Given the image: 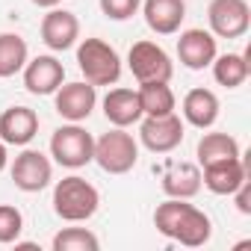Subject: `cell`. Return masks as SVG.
Here are the masks:
<instances>
[{"instance_id": "1", "label": "cell", "mask_w": 251, "mask_h": 251, "mask_svg": "<svg viewBox=\"0 0 251 251\" xmlns=\"http://www.w3.org/2000/svg\"><path fill=\"white\" fill-rule=\"evenodd\" d=\"M154 225L163 236H169L186 248H198V245L210 242V236H213V225H210L207 213L198 210L195 204H186V198L163 201L154 213Z\"/></svg>"}, {"instance_id": "2", "label": "cell", "mask_w": 251, "mask_h": 251, "mask_svg": "<svg viewBox=\"0 0 251 251\" xmlns=\"http://www.w3.org/2000/svg\"><path fill=\"white\" fill-rule=\"evenodd\" d=\"M100 195L86 177H62L53 186V213L65 222H86L98 213Z\"/></svg>"}, {"instance_id": "3", "label": "cell", "mask_w": 251, "mask_h": 251, "mask_svg": "<svg viewBox=\"0 0 251 251\" xmlns=\"http://www.w3.org/2000/svg\"><path fill=\"white\" fill-rule=\"evenodd\" d=\"M77 65L92 86H112L121 77V59L112 45L103 39H83L77 48Z\"/></svg>"}, {"instance_id": "4", "label": "cell", "mask_w": 251, "mask_h": 251, "mask_svg": "<svg viewBox=\"0 0 251 251\" xmlns=\"http://www.w3.org/2000/svg\"><path fill=\"white\" fill-rule=\"evenodd\" d=\"M92 160L109 175H127L139 160V145L124 127H115V130L103 133L95 142V157Z\"/></svg>"}, {"instance_id": "5", "label": "cell", "mask_w": 251, "mask_h": 251, "mask_svg": "<svg viewBox=\"0 0 251 251\" xmlns=\"http://www.w3.org/2000/svg\"><path fill=\"white\" fill-rule=\"evenodd\" d=\"M50 157L65 169H83L95 157V139L80 124H62L50 136Z\"/></svg>"}, {"instance_id": "6", "label": "cell", "mask_w": 251, "mask_h": 251, "mask_svg": "<svg viewBox=\"0 0 251 251\" xmlns=\"http://www.w3.org/2000/svg\"><path fill=\"white\" fill-rule=\"evenodd\" d=\"M127 62L139 83H169L175 74L172 56L154 42H136L127 53Z\"/></svg>"}, {"instance_id": "7", "label": "cell", "mask_w": 251, "mask_h": 251, "mask_svg": "<svg viewBox=\"0 0 251 251\" xmlns=\"http://www.w3.org/2000/svg\"><path fill=\"white\" fill-rule=\"evenodd\" d=\"M139 139H142V145L148 151L169 154L183 142V121L175 112H169V115H145L142 127H139Z\"/></svg>"}, {"instance_id": "8", "label": "cell", "mask_w": 251, "mask_h": 251, "mask_svg": "<svg viewBox=\"0 0 251 251\" xmlns=\"http://www.w3.org/2000/svg\"><path fill=\"white\" fill-rule=\"evenodd\" d=\"M207 21L219 39H239L248 33L251 9L245 0H213L207 9Z\"/></svg>"}, {"instance_id": "9", "label": "cell", "mask_w": 251, "mask_h": 251, "mask_svg": "<svg viewBox=\"0 0 251 251\" xmlns=\"http://www.w3.org/2000/svg\"><path fill=\"white\" fill-rule=\"evenodd\" d=\"M53 177V166L42 151H21L12 163V180L21 192H42Z\"/></svg>"}, {"instance_id": "10", "label": "cell", "mask_w": 251, "mask_h": 251, "mask_svg": "<svg viewBox=\"0 0 251 251\" xmlns=\"http://www.w3.org/2000/svg\"><path fill=\"white\" fill-rule=\"evenodd\" d=\"M53 95H56V100H53L56 103V112L62 118H68V121L89 118L92 109H95V103H98V92H95L92 83H65Z\"/></svg>"}, {"instance_id": "11", "label": "cell", "mask_w": 251, "mask_h": 251, "mask_svg": "<svg viewBox=\"0 0 251 251\" xmlns=\"http://www.w3.org/2000/svg\"><path fill=\"white\" fill-rule=\"evenodd\" d=\"M65 80V68L56 56L45 53L24 65V86L30 95H53Z\"/></svg>"}, {"instance_id": "12", "label": "cell", "mask_w": 251, "mask_h": 251, "mask_svg": "<svg viewBox=\"0 0 251 251\" xmlns=\"http://www.w3.org/2000/svg\"><path fill=\"white\" fill-rule=\"evenodd\" d=\"M245 180H248V169H245V163L239 157L222 160V163H210L201 172V183L213 195H233Z\"/></svg>"}, {"instance_id": "13", "label": "cell", "mask_w": 251, "mask_h": 251, "mask_svg": "<svg viewBox=\"0 0 251 251\" xmlns=\"http://www.w3.org/2000/svg\"><path fill=\"white\" fill-rule=\"evenodd\" d=\"M177 56L189 71H201L216 59V39L207 30H183L177 39Z\"/></svg>"}, {"instance_id": "14", "label": "cell", "mask_w": 251, "mask_h": 251, "mask_svg": "<svg viewBox=\"0 0 251 251\" xmlns=\"http://www.w3.org/2000/svg\"><path fill=\"white\" fill-rule=\"evenodd\" d=\"M80 39V21L74 12L65 9H50L42 21V42L50 50H68Z\"/></svg>"}, {"instance_id": "15", "label": "cell", "mask_w": 251, "mask_h": 251, "mask_svg": "<svg viewBox=\"0 0 251 251\" xmlns=\"http://www.w3.org/2000/svg\"><path fill=\"white\" fill-rule=\"evenodd\" d=\"M39 133V115L30 106H9L0 115V142L27 145Z\"/></svg>"}, {"instance_id": "16", "label": "cell", "mask_w": 251, "mask_h": 251, "mask_svg": "<svg viewBox=\"0 0 251 251\" xmlns=\"http://www.w3.org/2000/svg\"><path fill=\"white\" fill-rule=\"evenodd\" d=\"M145 24L157 36H172L180 30L186 18V3L183 0H145Z\"/></svg>"}, {"instance_id": "17", "label": "cell", "mask_w": 251, "mask_h": 251, "mask_svg": "<svg viewBox=\"0 0 251 251\" xmlns=\"http://www.w3.org/2000/svg\"><path fill=\"white\" fill-rule=\"evenodd\" d=\"M103 115L115 127H130L142 118V106H139V95L133 89H109L103 98Z\"/></svg>"}, {"instance_id": "18", "label": "cell", "mask_w": 251, "mask_h": 251, "mask_svg": "<svg viewBox=\"0 0 251 251\" xmlns=\"http://www.w3.org/2000/svg\"><path fill=\"white\" fill-rule=\"evenodd\" d=\"M183 118L198 130H207L219 118V98L210 89H192L183 98Z\"/></svg>"}, {"instance_id": "19", "label": "cell", "mask_w": 251, "mask_h": 251, "mask_svg": "<svg viewBox=\"0 0 251 251\" xmlns=\"http://www.w3.org/2000/svg\"><path fill=\"white\" fill-rule=\"evenodd\" d=\"M163 192L169 198H195L201 192V169L192 163H175L163 175Z\"/></svg>"}, {"instance_id": "20", "label": "cell", "mask_w": 251, "mask_h": 251, "mask_svg": "<svg viewBox=\"0 0 251 251\" xmlns=\"http://www.w3.org/2000/svg\"><path fill=\"white\" fill-rule=\"evenodd\" d=\"M233 157H239V142L230 133H204L198 139V163L201 166L233 160Z\"/></svg>"}, {"instance_id": "21", "label": "cell", "mask_w": 251, "mask_h": 251, "mask_svg": "<svg viewBox=\"0 0 251 251\" xmlns=\"http://www.w3.org/2000/svg\"><path fill=\"white\" fill-rule=\"evenodd\" d=\"M210 65H213V77L219 86L236 89L248 80V56L245 53H225V56H216Z\"/></svg>"}, {"instance_id": "22", "label": "cell", "mask_w": 251, "mask_h": 251, "mask_svg": "<svg viewBox=\"0 0 251 251\" xmlns=\"http://www.w3.org/2000/svg\"><path fill=\"white\" fill-rule=\"evenodd\" d=\"M139 106L142 115H169L175 112V92L169 83H139Z\"/></svg>"}, {"instance_id": "23", "label": "cell", "mask_w": 251, "mask_h": 251, "mask_svg": "<svg viewBox=\"0 0 251 251\" xmlns=\"http://www.w3.org/2000/svg\"><path fill=\"white\" fill-rule=\"evenodd\" d=\"M27 65V42L18 33H0V77H15Z\"/></svg>"}, {"instance_id": "24", "label": "cell", "mask_w": 251, "mask_h": 251, "mask_svg": "<svg viewBox=\"0 0 251 251\" xmlns=\"http://www.w3.org/2000/svg\"><path fill=\"white\" fill-rule=\"evenodd\" d=\"M100 242L86 227H65L53 236V251H98Z\"/></svg>"}, {"instance_id": "25", "label": "cell", "mask_w": 251, "mask_h": 251, "mask_svg": "<svg viewBox=\"0 0 251 251\" xmlns=\"http://www.w3.org/2000/svg\"><path fill=\"white\" fill-rule=\"evenodd\" d=\"M24 230V216L12 204H0V242H18Z\"/></svg>"}, {"instance_id": "26", "label": "cell", "mask_w": 251, "mask_h": 251, "mask_svg": "<svg viewBox=\"0 0 251 251\" xmlns=\"http://www.w3.org/2000/svg\"><path fill=\"white\" fill-rule=\"evenodd\" d=\"M139 6H142V0H100V12L109 21H127L136 15Z\"/></svg>"}, {"instance_id": "27", "label": "cell", "mask_w": 251, "mask_h": 251, "mask_svg": "<svg viewBox=\"0 0 251 251\" xmlns=\"http://www.w3.org/2000/svg\"><path fill=\"white\" fill-rule=\"evenodd\" d=\"M233 195H236V207H239V213L248 216V213H251V186H248V180H245Z\"/></svg>"}, {"instance_id": "28", "label": "cell", "mask_w": 251, "mask_h": 251, "mask_svg": "<svg viewBox=\"0 0 251 251\" xmlns=\"http://www.w3.org/2000/svg\"><path fill=\"white\" fill-rule=\"evenodd\" d=\"M36 6H42V9H53L56 3H62V0H33Z\"/></svg>"}, {"instance_id": "29", "label": "cell", "mask_w": 251, "mask_h": 251, "mask_svg": "<svg viewBox=\"0 0 251 251\" xmlns=\"http://www.w3.org/2000/svg\"><path fill=\"white\" fill-rule=\"evenodd\" d=\"M6 169V142H0V172Z\"/></svg>"}]
</instances>
